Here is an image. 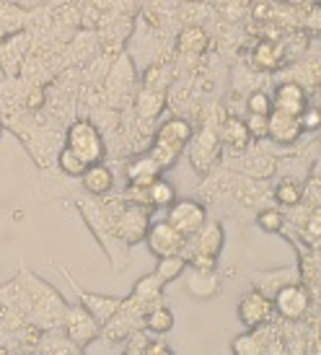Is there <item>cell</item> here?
I'll return each instance as SVG.
<instances>
[{"label":"cell","instance_id":"obj_1","mask_svg":"<svg viewBox=\"0 0 321 355\" xmlns=\"http://www.w3.org/2000/svg\"><path fill=\"white\" fill-rule=\"evenodd\" d=\"M189 138H192V128H189V122H184V119H168L164 128L158 130L150 156H153V161L161 166V171L168 166H174L179 153H182L184 146L189 143Z\"/></svg>","mask_w":321,"mask_h":355},{"label":"cell","instance_id":"obj_2","mask_svg":"<svg viewBox=\"0 0 321 355\" xmlns=\"http://www.w3.org/2000/svg\"><path fill=\"white\" fill-rule=\"evenodd\" d=\"M195 244H192V257L189 262L197 272H213L218 254L223 249V228L220 223H207L195 234Z\"/></svg>","mask_w":321,"mask_h":355},{"label":"cell","instance_id":"obj_3","mask_svg":"<svg viewBox=\"0 0 321 355\" xmlns=\"http://www.w3.org/2000/svg\"><path fill=\"white\" fill-rule=\"evenodd\" d=\"M68 150H73L76 156L83 161V164H98L101 156H104V143H101V135L98 130L88 122V119H78L73 128L68 130Z\"/></svg>","mask_w":321,"mask_h":355},{"label":"cell","instance_id":"obj_4","mask_svg":"<svg viewBox=\"0 0 321 355\" xmlns=\"http://www.w3.org/2000/svg\"><path fill=\"white\" fill-rule=\"evenodd\" d=\"M205 207L195 200H179V202H171V210H168V223L182 234L184 239H192L205 226Z\"/></svg>","mask_w":321,"mask_h":355},{"label":"cell","instance_id":"obj_5","mask_svg":"<svg viewBox=\"0 0 321 355\" xmlns=\"http://www.w3.org/2000/svg\"><path fill=\"white\" fill-rule=\"evenodd\" d=\"M272 306L277 309V314L288 322H301L303 316L309 314V306H311V296L303 286H285L280 288L277 298L272 301Z\"/></svg>","mask_w":321,"mask_h":355},{"label":"cell","instance_id":"obj_6","mask_svg":"<svg viewBox=\"0 0 321 355\" xmlns=\"http://www.w3.org/2000/svg\"><path fill=\"white\" fill-rule=\"evenodd\" d=\"M148 239V249L156 257H171V254H182V247H184L186 239L176 231L168 220H161L146 234Z\"/></svg>","mask_w":321,"mask_h":355},{"label":"cell","instance_id":"obj_7","mask_svg":"<svg viewBox=\"0 0 321 355\" xmlns=\"http://www.w3.org/2000/svg\"><path fill=\"white\" fill-rule=\"evenodd\" d=\"M272 311H275L272 301L264 296V293H259V291L246 293V296L241 298V304H238V316H241V322L246 327H252V329L267 324V322L272 319Z\"/></svg>","mask_w":321,"mask_h":355},{"label":"cell","instance_id":"obj_8","mask_svg":"<svg viewBox=\"0 0 321 355\" xmlns=\"http://www.w3.org/2000/svg\"><path fill=\"white\" fill-rule=\"evenodd\" d=\"M146 231H148V210L143 205L130 202V207L119 216L117 234L125 239V241L135 244V241H140V239H146Z\"/></svg>","mask_w":321,"mask_h":355},{"label":"cell","instance_id":"obj_9","mask_svg":"<svg viewBox=\"0 0 321 355\" xmlns=\"http://www.w3.org/2000/svg\"><path fill=\"white\" fill-rule=\"evenodd\" d=\"M306 107H309V99H306V91L298 83H282L280 89L275 91V99H272L275 112L290 114V117H301Z\"/></svg>","mask_w":321,"mask_h":355},{"label":"cell","instance_id":"obj_10","mask_svg":"<svg viewBox=\"0 0 321 355\" xmlns=\"http://www.w3.org/2000/svg\"><path fill=\"white\" fill-rule=\"evenodd\" d=\"M301 122L298 117H290V114H282V112H270L267 114V135L275 138L277 143H295L298 135H301Z\"/></svg>","mask_w":321,"mask_h":355},{"label":"cell","instance_id":"obj_11","mask_svg":"<svg viewBox=\"0 0 321 355\" xmlns=\"http://www.w3.org/2000/svg\"><path fill=\"white\" fill-rule=\"evenodd\" d=\"M68 335L73 343L88 345L98 335V322L88 314L86 309H73L68 316Z\"/></svg>","mask_w":321,"mask_h":355},{"label":"cell","instance_id":"obj_12","mask_svg":"<svg viewBox=\"0 0 321 355\" xmlns=\"http://www.w3.org/2000/svg\"><path fill=\"white\" fill-rule=\"evenodd\" d=\"M158 174H161V166L153 161L150 153H148V156L132 158V161L127 164V179H130L132 187H148L153 179H158Z\"/></svg>","mask_w":321,"mask_h":355},{"label":"cell","instance_id":"obj_13","mask_svg":"<svg viewBox=\"0 0 321 355\" xmlns=\"http://www.w3.org/2000/svg\"><path fill=\"white\" fill-rule=\"evenodd\" d=\"M80 179H83V187H86L91 195H96V198L107 195L109 189L114 187V177H112V171H109L107 166H101V161H98V164H88V166L83 168Z\"/></svg>","mask_w":321,"mask_h":355},{"label":"cell","instance_id":"obj_14","mask_svg":"<svg viewBox=\"0 0 321 355\" xmlns=\"http://www.w3.org/2000/svg\"><path fill=\"white\" fill-rule=\"evenodd\" d=\"M282 60H285V55H282V50L275 44V42H259V44H257V50H254V55H252L254 68L267 70V73H272V70L280 68Z\"/></svg>","mask_w":321,"mask_h":355},{"label":"cell","instance_id":"obj_15","mask_svg":"<svg viewBox=\"0 0 321 355\" xmlns=\"http://www.w3.org/2000/svg\"><path fill=\"white\" fill-rule=\"evenodd\" d=\"M119 304H122V301H117V298H98V296L83 293V309H86L96 322H109V319L114 316V311L119 309Z\"/></svg>","mask_w":321,"mask_h":355},{"label":"cell","instance_id":"obj_16","mask_svg":"<svg viewBox=\"0 0 321 355\" xmlns=\"http://www.w3.org/2000/svg\"><path fill=\"white\" fill-rule=\"evenodd\" d=\"M223 143L231 146L234 150H243L249 146V130H246V122L236 117H228L223 125Z\"/></svg>","mask_w":321,"mask_h":355},{"label":"cell","instance_id":"obj_17","mask_svg":"<svg viewBox=\"0 0 321 355\" xmlns=\"http://www.w3.org/2000/svg\"><path fill=\"white\" fill-rule=\"evenodd\" d=\"M161 262H158L156 272L153 275L161 280V286H166V283H171V280H176V277L182 275V270H184L186 259L182 254H171V257H158Z\"/></svg>","mask_w":321,"mask_h":355},{"label":"cell","instance_id":"obj_18","mask_svg":"<svg viewBox=\"0 0 321 355\" xmlns=\"http://www.w3.org/2000/svg\"><path fill=\"white\" fill-rule=\"evenodd\" d=\"M143 316H146V327L150 329V332H156V335H164V332H168V329L174 327V316H171V311L164 309L161 304L150 306Z\"/></svg>","mask_w":321,"mask_h":355},{"label":"cell","instance_id":"obj_19","mask_svg":"<svg viewBox=\"0 0 321 355\" xmlns=\"http://www.w3.org/2000/svg\"><path fill=\"white\" fill-rule=\"evenodd\" d=\"M146 192H148V202H150L153 207L171 205V202H174V198H176L171 182H166V179H153V182L146 187Z\"/></svg>","mask_w":321,"mask_h":355},{"label":"cell","instance_id":"obj_20","mask_svg":"<svg viewBox=\"0 0 321 355\" xmlns=\"http://www.w3.org/2000/svg\"><path fill=\"white\" fill-rule=\"evenodd\" d=\"M205 47H207V34L202 29L192 26V29H184L179 34V50L186 55H200V52H205Z\"/></svg>","mask_w":321,"mask_h":355},{"label":"cell","instance_id":"obj_21","mask_svg":"<svg viewBox=\"0 0 321 355\" xmlns=\"http://www.w3.org/2000/svg\"><path fill=\"white\" fill-rule=\"evenodd\" d=\"M137 107H140V112L146 114V117H153V114H158V109L164 107V94H158V91H143L140 94V101H137Z\"/></svg>","mask_w":321,"mask_h":355},{"label":"cell","instance_id":"obj_22","mask_svg":"<svg viewBox=\"0 0 321 355\" xmlns=\"http://www.w3.org/2000/svg\"><path fill=\"white\" fill-rule=\"evenodd\" d=\"M60 168H62L68 177H80V174H83V168H86V164H83L73 150L62 148L60 150Z\"/></svg>","mask_w":321,"mask_h":355},{"label":"cell","instance_id":"obj_23","mask_svg":"<svg viewBox=\"0 0 321 355\" xmlns=\"http://www.w3.org/2000/svg\"><path fill=\"white\" fill-rule=\"evenodd\" d=\"M257 343H259V335H257V332H252V335L236 337L234 353L236 355H259V353H264V347L257 345Z\"/></svg>","mask_w":321,"mask_h":355},{"label":"cell","instance_id":"obj_24","mask_svg":"<svg viewBox=\"0 0 321 355\" xmlns=\"http://www.w3.org/2000/svg\"><path fill=\"white\" fill-rule=\"evenodd\" d=\"M277 200L282 205H298L301 202V187L295 182H282L277 187Z\"/></svg>","mask_w":321,"mask_h":355},{"label":"cell","instance_id":"obj_25","mask_svg":"<svg viewBox=\"0 0 321 355\" xmlns=\"http://www.w3.org/2000/svg\"><path fill=\"white\" fill-rule=\"evenodd\" d=\"M249 112L252 114H270L272 112V101L267 94H252L249 96Z\"/></svg>","mask_w":321,"mask_h":355},{"label":"cell","instance_id":"obj_26","mask_svg":"<svg viewBox=\"0 0 321 355\" xmlns=\"http://www.w3.org/2000/svg\"><path fill=\"white\" fill-rule=\"evenodd\" d=\"M259 226H262L264 231H280L282 216L277 210H262V213H259Z\"/></svg>","mask_w":321,"mask_h":355},{"label":"cell","instance_id":"obj_27","mask_svg":"<svg viewBox=\"0 0 321 355\" xmlns=\"http://www.w3.org/2000/svg\"><path fill=\"white\" fill-rule=\"evenodd\" d=\"M246 130H249V135L264 138L267 135V114H252L249 122H246Z\"/></svg>","mask_w":321,"mask_h":355},{"label":"cell","instance_id":"obj_28","mask_svg":"<svg viewBox=\"0 0 321 355\" xmlns=\"http://www.w3.org/2000/svg\"><path fill=\"white\" fill-rule=\"evenodd\" d=\"M146 345H148V337L143 335V332H132V335H130V345H127V353H130V355L146 353Z\"/></svg>","mask_w":321,"mask_h":355},{"label":"cell","instance_id":"obj_29","mask_svg":"<svg viewBox=\"0 0 321 355\" xmlns=\"http://www.w3.org/2000/svg\"><path fill=\"white\" fill-rule=\"evenodd\" d=\"M298 122H301L303 130H316V128H319V122H321V119H319V112H316L313 107L311 109L306 107V109H303V114L298 117Z\"/></svg>","mask_w":321,"mask_h":355},{"label":"cell","instance_id":"obj_30","mask_svg":"<svg viewBox=\"0 0 321 355\" xmlns=\"http://www.w3.org/2000/svg\"><path fill=\"white\" fill-rule=\"evenodd\" d=\"M168 355L171 353V347L164 345V343H158V340H148V345H146V355Z\"/></svg>","mask_w":321,"mask_h":355},{"label":"cell","instance_id":"obj_31","mask_svg":"<svg viewBox=\"0 0 321 355\" xmlns=\"http://www.w3.org/2000/svg\"><path fill=\"white\" fill-rule=\"evenodd\" d=\"M285 3H290V6H303V3H309V0H285Z\"/></svg>","mask_w":321,"mask_h":355}]
</instances>
